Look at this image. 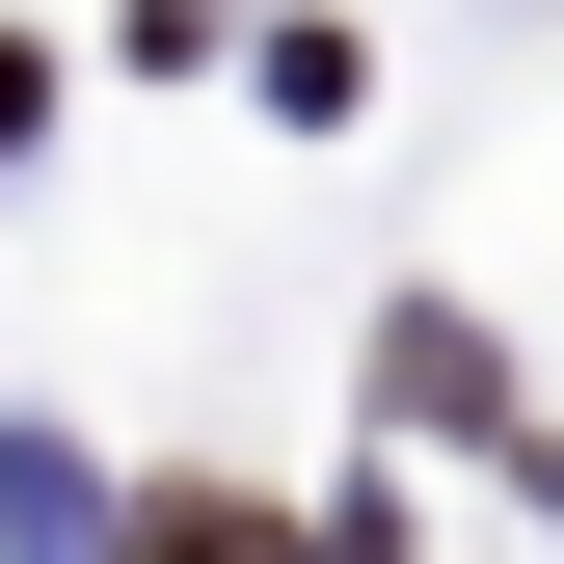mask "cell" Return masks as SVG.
Instances as JSON below:
<instances>
[{
	"label": "cell",
	"instance_id": "obj_1",
	"mask_svg": "<svg viewBox=\"0 0 564 564\" xmlns=\"http://www.w3.org/2000/svg\"><path fill=\"white\" fill-rule=\"evenodd\" d=\"M108 564H323V538H296V511H242V484H134V538H108Z\"/></svg>",
	"mask_w": 564,
	"mask_h": 564
}]
</instances>
